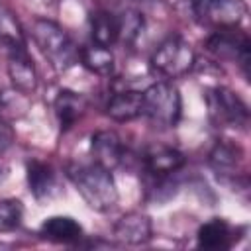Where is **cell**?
<instances>
[{
	"mask_svg": "<svg viewBox=\"0 0 251 251\" xmlns=\"http://www.w3.org/2000/svg\"><path fill=\"white\" fill-rule=\"evenodd\" d=\"M67 176L88 204L96 212H108L118 204V186L112 171L92 163V165H71L67 167Z\"/></svg>",
	"mask_w": 251,
	"mask_h": 251,
	"instance_id": "6da1fadb",
	"label": "cell"
},
{
	"mask_svg": "<svg viewBox=\"0 0 251 251\" xmlns=\"http://www.w3.org/2000/svg\"><path fill=\"white\" fill-rule=\"evenodd\" d=\"M31 37L55 71H67L78 59V49L71 35L51 18H37L31 24Z\"/></svg>",
	"mask_w": 251,
	"mask_h": 251,
	"instance_id": "7a4b0ae2",
	"label": "cell"
},
{
	"mask_svg": "<svg viewBox=\"0 0 251 251\" xmlns=\"http://www.w3.org/2000/svg\"><path fill=\"white\" fill-rule=\"evenodd\" d=\"M182 114V98L173 82H153L141 92V116L155 127H175Z\"/></svg>",
	"mask_w": 251,
	"mask_h": 251,
	"instance_id": "3957f363",
	"label": "cell"
},
{
	"mask_svg": "<svg viewBox=\"0 0 251 251\" xmlns=\"http://www.w3.org/2000/svg\"><path fill=\"white\" fill-rule=\"evenodd\" d=\"M194 63H196L194 49L180 35L165 37L151 55V67L167 78H180L188 75Z\"/></svg>",
	"mask_w": 251,
	"mask_h": 251,
	"instance_id": "277c9868",
	"label": "cell"
},
{
	"mask_svg": "<svg viewBox=\"0 0 251 251\" xmlns=\"http://www.w3.org/2000/svg\"><path fill=\"white\" fill-rule=\"evenodd\" d=\"M206 110L208 120L216 127H245L249 122L247 104L237 92L226 86H214L206 90Z\"/></svg>",
	"mask_w": 251,
	"mask_h": 251,
	"instance_id": "5b68a950",
	"label": "cell"
},
{
	"mask_svg": "<svg viewBox=\"0 0 251 251\" xmlns=\"http://www.w3.org/2000/svg\"><path fill=\"white\" fill-rule=\"evenodd\" d=\"M192 14L198 24L218 29H235L245 14V0H192Z\"/></svg>",
	"mask_w": 251,
	"mask_h": 251,
	"instance_id": "8992f818",
	"label": "cell"
},
{
	"mask_svg": "<svg viewBox=\"0 0 251 251\" xmlns=\"http://www.w3.org/2000/svg\"><path fill=\"white\" fill-rule=\"evenodd\" d=\"M206 49L218 59L235 61L247 75L251 47H249V39L245 33H237L235 29H218L216 33L208 37Z\"/></svg>",
	"mask_w": 251,
	"mask_h": 251,
	"instance_id": "52a82bcc",
	"label": "cell"
},
{
	"mask_svg": "<svg viewBox=\"0 0 251 251\" xmlns=\"http://www.w3.org/2000/svg\"><path fill=\"white\" fill-rule=\"evenodd\" d=\"M4 47L8 53V76L12 80V86L24 94L35 92L39 76L29 53L25 51V43H10Z\"/></svg>",
	"mask_w": 251,
	"mask_h": 251,
	"instance_id": "ba28073f",
	"label": "cell"
},
{
	"mask_svg": "<svg viewBox=\"0 0 251 251\" xmlns=\"http://www.w3.org/2000/svg\"><path fill=\"white\" fill-rule=\"evenodd\" d=\"M141 163H143V169H145L147 175L167 176V175L178 173L186 165V157H184L182 151H178L171 145L153 143L143 151Z\"/></svg>",
	"mask_w": 251,
	"mask_h": 251,
	"instance_id": "9c48e42d",
	"label": "cell"
},
{
	"mask_svg": "<svg viewBox=\"0 0 251 251\" xmlns=\"http://www.w3.org/2000/svg\"><path fill=\"white\" fill-rule=\"evenodd\" d=\"M92 161L108 171H114L126 159V147L122 137L114 129H100L90 137Z\"/></svg>",
	"mask_w": 251,
	"mask_h": 251,
	"instance_id": "30bf717a",
	"label": "cell"
},
{
	"mask_svg": "<svg viewBox=\"0 0 251 251\" xmlns=\"http://www.w3.org/2000/svg\"><path fill=\"white\" fill-rule=\"evenodd\" d=\"M114 237L124 245H143L153 237L151 218L143 212H127L114 224Z\"/></svg>",
	"mask_w": 251,
	"mask_h": 251,
	"instance_id": "8fae6325",
	"label": "cell"
},
{
	"mask_svg": "<svg viewBox=\"0 0 251 251\" xmlns=\"http://www.w3.org/2000/svg\"><path fill=\"white\" fill-rule=\"evenodd\" d=\"M39 237L59 245H76L82 239V226L71 216H51L39 226Z\"/></svg>",
	"mask_w": 251,
	"mask_h": 251,
	"instance_id": "7c38bea8",
	"label": "cell"
},
{
	"mask_svg": "<svg viewBox=\"0 0 251 251\" xmlns=\"http://www.w3.org/2000/svg\"><path fill=\"white\" fill-rule=\"evenodd\" d=\"M25 171H27V186L35 200H49L57 194L59 190L57 173L49 163L31 159L27 161Z\"/></svg>",
	"mask_w": 251,
	"mask_h": 251,
	"instance_id": "4fadbf2b",
	"label": "cell"
},
{
	"mask_svg": "<svg viewBox=\"0 0 251 251\" xmlns=\"http://www.w3.org/2000/svg\"><path fill=\"white\" fill-rule=\"evenodd\" d=\"M88 108V102L86 98L80 94V92H75V90H61L57 96H55V102H53V110H55V118L59 122V127L63 131L71 129L86 112Z\"/></svg>",
	"mask_w": 251,
	"mask_h": 251,
	"instance_id": "5bb4252c",
	"label": "cell"
},
{
	"mask_svg": "<svg viewBox=\"0 0 251 251\" xmlns=\"http://www.w3.org/2000/svg\"><path fill=\"white\" fill-rule=\"evenodd\" d=\"M196 243L204 249H229L235 243V233L224 218H212L198 227Z\"/></svg>",
	"mask_w": 251,
	"mask_h": 251,
	"instance_id": "9a60e30c",
	"label": "cell"
},
{
	"mask_svg": "<svg viewBox=\"0 0 251 251\" xmlns=\"http://www.w3.org/2000/svg\"><path fill=\"white\" fill-rule=\"evenodd\" d=\"M106 114L114 122H131L141 116V92L120 90L114 92L106 104Z\"/></svg>",
	"mask_w": 251,
	"mask_h": 251,
	"instance_id": "2e32d148",
	"label": "cell"
},
{
	"mask_svg": "<svg viewBox=\"0 0 251 251\" xmlns=\"http://www.w3.org/2000/svg\"><path fill=\"white\" fill-rule=\"evenodd\" d=\"M78 59L94 75H100V76L114 75L116 57H114V53H112L110 47H104V45H98V43L92 41V43L82 45L78 49Z\"/></svg>",
	"mask_w": 251,
	"mask_h": 251,
	"instance_id": "e0dca14e",
	"label": "cell"
},
{
	"mask_svg": "<svg viewBox=\"0 0 251 251\" xmlns=\"http://www.w3.org/2000/svg\"><path fill=\"white\" fill-rule=\"evenodd\" d=\"M90 37L94 43L112 47L118 43V16L110 12H94L90 16Z\"/></svg>",
	"mask_w": 251,
	"mask_h": 251,
	"instance_id": "ac0fdd59",
	"label": "cell"
},
{
	"mask_svg": "<svg viewBox=\"0 0 251 251\" xmlns=\"http://www.w3.org/2000/svg\"><path fill=\"white\" fill-rule=\"evenodd\" d=\"M241 157H243V151H241L239 145L226 143V141H218V143L212 147V151H210V155H208V161H210V165H212L218 173H229V171H233V169L239 165Z\"/></svg>",
	"mask_w": 251,
	"mask_h": 251,
	"instance_id": "d6986e66",
	"label": "cell"
},
{
	"mask_svg": "<svg viewBox=\"0 0 251 251\" xmlns=\"http://www.w3.org/2000/svg\"><path fill=\"white\" fill-rule=\"evenodd\" d=\"M143 27H145V20L141 12L124 10L118 16V41H122L124 45H133L143 33Z\"/></svg>",
	"mask_w": 251,
	"mask_h": 251,
	"instance_id": "ffe728a7",
	"label": "cell"
},
{
	"mask_svg": "<svg viewBox=\"0 0 251 251\" xmlns=\"http://www.w3.org/2000/svg\"><path fill=\"white\" fill-rule=\"evenodd\" d=\"M27 110V94L20 92L18 88H6L0 90V116L6 120V116H22Z\"/></svg>",
	"mask_w": 251,
	"mask_h": 251,
	"instance_id": "44dd1931",
	"label": "cell"
},
{
	"mask_svg": "<svg viewBox=\"0 0 251 251\" xmlns=\"http://www.w3.org/2000/svg\"><path fill=\"white\" fill-rule=\"evenodd\" d=\"M24 218V206L16 198L0 200V233L14 231Z\"/></svg>",
	"mask_w": 251,
	"mask_h": 251,
	"instance_id": "7402d4cb",
	"label": "cell"
},
{
	"mask_svg": "<svg viewBox=\"0 0 251 251\" xmlns=\"http://www.w3.org/2000/svg\"><path fill=\"white\" fill-rule=\"evenodd\" d=\"M14 143V129L12 126L0 116V153H4Z\"/></svg>",
	"mask_w": 251,
	"mask_h": 251,
	"instance_id": "603a6c76",
	"label": "cell"
},
{
	"mask_svg": "<svg viewBox=\"0 0 251 251\" xmlns=\"http://www.w3.org/2000/svg\"><path fill=\"white\" fill-rule=\"evenodd\" d=\"M29 6H33L35 10H41V12H49L57 6V0H27Z\"/></svg>",
	"mask_w": 251,
	"mask_h": 251,
	"instance_id": "cb8c5ba5",
	"label": "cell"
},
{
	"mask_svg": "<svg viewBox=\"0 0 251 251\" xmlns=\"http://www.w3.org/2000/svg\"><path fill=\"white\" fill-rule=\"evenodd\" d=\"M6 175H8V173H6V167H4V165H0V184L4 182V178H6Z\"/></svg>",
	"mask_w": 251,
	"mask_h": 251,
	"instance_id": "d4e9b609",
	"label": "cell"
}]
</instances>
